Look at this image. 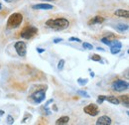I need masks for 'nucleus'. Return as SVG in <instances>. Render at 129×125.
<instances>
[{
    "label": "nucleus",
    "mask_w": 129,
    "mask_h": 125,
    "mask_svg": "<svg viewBox=\"0 0 129 125\" xmlns=\"http://www.w3.org/2000/svg\"><path fill=\"white\" fill-rule=\"evenodd\" d=\"M46 26L54 31H63L69 28L70 22L68 19H66L64 17H60L56 19L51 18L46 21Z\"/></svg>",
    "instance_id": "nucleus-1"
},
{
    "label": "nucleus",
    "mask_w": 129,
    "mask_h": 125,
    "mask_svg": "<svg viewBox=\"0 0 129 125\" xmlns=\"http://www.w3.org/2000/svg\"><path fill=\"white\" fill-rule=\"evenodd\" d=\"M23 22V15L21 13H13L8 17V20H7V23H6V27L7 29L9 30H12V29H16L18 28L21 23Z\"/></svg>",
    "instance_id": "nucleus-2"
},
{
    "label": "nucleus",
    "mask_w": 129,
    "mask_h": 125,
    "mask_svg": "<svg viewBox=\"0 0 129 125\" xmlns=\"http://www.w3.org/2000/svg\"><path fill=\"white\" fill-rule=\"evenodd\" d=\"M38 34V29L37 27L32 26V25H28L26 26L22 31L20 33V37L23 38V39H26V40H29V39H32L34 36H36Z\"/></svg>",
    "instance_id": "nucleus-3"
},
{
    "label": "nucleus",
    "mask_w": 129,
    "mask_h": 125,
    "mask_svg": "<svg viewBox=\"0 0 129 125\" xmlns=\"http://www.w3.org/2000/svg\"><path fill=\"white\" fill-rule=\"evenodd\" d=\"M46 90H47V88H45V89H39V90L33 92L31 94V96H30V99L32 100L33 103L40 104L41 102H43L46 99Z\"/></svg>",
    "instance_id": "nucleus-4"
},
{
    "label": "nucleus",
    "mask_w": 129,
    "mask_h": 125,
    "mask_svg": "<svg viewBox=\"0 0 129 125\" xmlns=\"http://www.w3.org/2000/svg\"><path fill=\"white\" fill-rule=\"evenodd\" d=\"M128 87H129L128 81L123 80V79L114 80L112 82V84H111V88H112L114 91H117V92H122L124 90H127Z\"/></svg>",
    "instance_id": "nucleus-5"
},
{
    "label": "nucleus",
    "mask_w": 129,
    "mask_h": 125,
    "mask_svg": "<svg viewBox=\"0 0 129 125\" xmlns=\"http://www.w3.org/2000/svg\"><path fill=\"white\" fill-rule=\"evenodd\" d=\"M14 49L16 51L17 55L19 57H26V54H27V45L25 42H22V41H18L14 44Z\"/></svg>",
    "instance_id": "nucleus-6"
},
{
    "label": "nucleus",
    "mask_w": 129,
    "mask_h": 125,
    "mask_svg": "<svg viewBox=\"0 0 129 125\" xmlns=\"http://www.w3.org/2000/svg\"><path fill=\"white\" fill-rule=\"evenodd\" d=\"M83 111H84L86 114L90 115V116H96V115H98V113H99L98 106H97L96 104H94V103H90V104L86 105V106L83 108Z\"/></svg>",
    "instance_id": "nucleus-7"
},
{
    "label": "nucleus",
    "mask_w": 129,
    "mask_h": 125,
    "mask_svg": "<svg viewBox=\"0 0 129 125\" xmlns=\"http://www.w3.org/2000/svg\"><path fill=\"white\" fill-rule=\"evenodd\" d=\"M32 8L35 10H51L54 8V6L49 3H38L32 5Z\"/></svg>",
    "instance_id": "nucleus-8"
},
{
    "label": "nucleus",
    "mask_w": 129,
    "mask_h": 125,
    "mask_svg": "<svg viewBox=\"0 0 129 125\" xmlns=\"http://www.w3.org/2000/svg\"><path fill=\"white\" fill-rule=\"evenodd\" d=\"M95 125H111V118L107 115H102L96 120Z\"/></svg>",
    "instance_id": "nucleus-9"
},
{
    "label": "nucleus",
    "mask_w": 129,
    "mask_h": 125,
    "mask_svg": "<svg viewBox=\"0 0 129 125\" xmlns=\"http://www.w3.org/2000/svg\"><path fill=\"white\" fill-rule=\"evenodd\" d=\"M105 21V19H104V17H102V16H94V17H92L88 22H87V24L89 25V26H91V25H95V24H101V23H103Z\"/></svg>",
    "instance_id": "nucleus-10"
},
{
    "label": "nucleus",
    "mask_w": 129,
    "mask_h": 125,
    "mask_svg": "<svg viewBox=\"0 0 129 125\" xmlns=\"http://www.w3.org/2000/svg\"><path fill=\"white\" fill-rule=\"evenodd\" d=\"M115 16L117 17H120V18H128L129 17V11L127 9H117L115 12H114Z\"/></svg>",
    "instance_id": "nucleus-11"
},
{
    "label": "nucleus",
    "mask_w": 129,
    "mask_h": 125,
    "mask_svg": "<svg viewBox=\"0 0 129 125\" xmlns=\"http://www.w3.org/2000/svg\"><path fill=\"white\" fill-rule=\"evenodd\" d=\"M105 100H107L108 102H110L111 104H114V105H118L120 103V100L118 97L114 96V95H107L105 97Z\"/></svg>",
    "instance_id": "nucleus-12"
},
{
    "label": "nucleus",
    "mask_w": 129,
    "mask_h": 125,
    "mask_svg": "<svg viewBox=\"0 0 129 125\" xmlns=\"http://www.w3.org/2000/svg\"><path fill=\"white\" fill-rule=\"evenodd\" d=\"M69 121H70V117L69 116H62V117L57 119L56 125H68Z\"/></svg>",
    "instance_id": "nucleus-13"
},
{
    "label": "nucleus",
    "mask_w": 129,
    "mask_h": 125,
    "mask_svg": "<svg viewBox=\"0 0 129 125\" xmlns=\"http://www.w3.org/2000/svg\"><path fill=\"white\" fill-rule=\"evenodd\" d=\"M129 29V26L127 24H118L116 26V30L119 32H125Z\"/></svg>",
    "instance_id": "nucleus-14"
},
{
    "label": "nucleus",
    "mask_w": 129,
    "mask_h": 125,
    "mask_svg": "<svg viewBox=\"0 0 129 125\" xmlns=\"http://www.w3.org/2000/svg\"><path fill=\"white\" fill-rule=\"evenodd\" d=\"M109 47H117V48H122V43L120 42V41H118V40H112L111 42H110V44H109Z\"/></svg>",
    "instance_id": "nucleus-15"
},
{
    "label": "nucleus",
    "mask_w": 129,
    "mask_h": 125,
    "mask_svg": "<svg viewBox=\"0 0 129 125\" xmlns=\"http://www.w3.org/2000/svg\"><path fill=\"white\" fill-rule=\"evenodd\" d=\"M119 100H121V101L125 104V106L128 107V95H127V94H125V95H120Z\"/></svg>",
    "instance_id": "nucleus-16"
},
{
    "label": "nucleus",
    "mask_w": 129,
    "mask_h": 125,
    "mask_svg": "<svg viewBox=\"0 0 129 125\" xmlns=\"http://www.w3.org/2000/svg\"><path fill=\"white\" fill-rule=\"evenodd\" d=\"M78 83L81 85V86H84L87 82H88V79L87 78H78Z\"/></svg>",
    "instance_id": "nucleus-17"
},
{
    "label": "nucleus",
    "mask_w": 129,
    "mask_h": 125,
    "mask_svg": "<svg viewBox=\"0 0 129 125\" xmlns=\"http://www.w3.org/2000/svg\"><path fill=\"white\" fill-rule=\"evenodd\" d=\"M105 97H106V95H98L97 100H96L97 104H102V103H103V101L105 100Z\"/></svg>",
    "instance_id": "nucleus-18"
},
{
    "label": "nucleus",
    "mask_w": 129,
    "mask_h": 125,
    "mask_svg": "<svg viewBox=\"0 0 129 125\" xmlns=\"http://www.w3.org/2000/svg\"><path fill=\"white\" fill-rule=\"evenodd\" d=\"M90 60H92L93 62H100L101 61V57L99 55H97V54H94V55H92L90 57Z\"/></svg>",
    "instance_id": "nucleus-19"
},
{
    "label": "nucleus",
    "mask_w": 129,
    "mask_h": 125,
    "mask_svg": "<svg viewBox=\"0 0 129 125\" xmlns=\"http://www.w3.org/2000/svg\"><path fill=\"white\" fill-rule=\"evenodd\" d=\"M120 51H121V49H120V48H117V47H111L110 48V53H111L112 55H116V54L120 53Z\"/></svg>",
    "instance_id": "nucleus-20"
},
{
    "label": "nucleus",
    "mask_w": 129,
    "mask_h": 125,
    "mask_svg": "<svg viewBox=\"0 0 129 125\" xmlns=\"http://www.w3.org/2000/svg\"><path fill=\"white\" fill-rule=\"evenodd\" d=\"M111 41H112V40H109V39H107L106 37H102V38L100 39V42L103 43V44H105V45H107V46H109V44H110Z\"/></svg>",
    "instance_id": "nucleus-21"
},
{
    "label": "nucleus",
    "mask_w": 129,
    "mask_h": 125,
    "mask_svg": "<svg viewBox=\"0 0 129 125\" xmlns=\"http://www.w3.org/2000/svg\"><path fill=\"white\" fill-rule=\"evenodd\" d=\"M82 47L84 49H86V50H93V46L91 44H89V43H86V42L82 43Z\"/></svg>",
    "instance_id": "nucleus-22"
},
{
    "label": "nucleus",
    "mask_w": 129,
    "mask_h": 125,
    "mask_svg": "<svg viewBox=\"0 0 129 125\" xmlns=\"http://www.w3.org/2000/svg\"><path fill=\"white\" fill-rule=\"evenodd\" d=\"M77 93L81 95V96H83V97H86V98L90 97V96H89V94L87 93L86 91H84V90H78V91H77Z\"/></svg>",
    "instance_id": "nucleus-23"
},
{
    "label": "nucleus",
    "mask_w": 129,
    "mask_h": 125,
    "mask_svg": "<svg viewBox=\"0 0 129 125\" xmlns=\"http://www.w3.org/2000/svg\"><path fill=\"white\" fill-rule=\"evenodd\" d=\"M6 122H7L8 125H12L14 123V118H13L11 115H8L7 118H6Z\"/></svg>",
    "instance_id": "nucleus-24"
},
{
    "label": "nucleus",
    "mask_w": 129,
    "mask_h": 125,
    "mask_svg": "<svg viewBox=\"0 0 129 125\" xmlns=\"http://www.w3.org/2000/svg\"><path fill=\"white\" fill-rule=\"evenodd\" d=\"M69 41L70 42H78V43H81V40L80 38H77V37H71L69 38Z\"/></svg>",
    "instance_id": "nucleus-25"
},
{
    "label": "nucleus",
    "mask_w": 129,
    "mask_h": 125,
    "mask_svg": "<svg viewBox=\"0 0 129 125\" xmlns=\"http://www.w3.org/2000/svg\"><path fill=\"white\" fill-rule=\"evenodd\" d=\"M64 60H61L60 62H59V64H58V69L60 70V71H62L63 69H64Z\"/></svg>",
    "instance_id": "nucleus-26"
},
{
    "label": "nucleus",
    "mask_w": 129,
    "mask_h": 125,
    "mask_svg": "<svg viewBox=\"0 0 129 125\" xmlns=\"http://www.w3.org/2000/svg\"><path fill=\"white\" fill-rule=\"evenodd\" d=\"M63 41V38H56V39H54V43L55 44H58V43H60V42H62Z\"/></svg>",
    "instance_id": "nucleus-27"
},
{
    "label": "nucleus",
    "mask_w": 129,
    "mask_h": 125,
    "mask_svg": "<svg viewBox=\"0 0 129 125\" xmlns=\"http://www.w3.org/2000/svg\"><path fill=\"white\" fill-rule=\"evenodd\" d=\"M36 50H37V52H38L39 54H42V53L45 52V49H42V48H37Z\"/></svg>",
    "instance_id": "nucleus-28"
},
{
    "label": "nucleus",
    "mask_w": 129,
    "mask_h": 125,
    "mask_svg": "<svg viewBox=\"0 0 129 125\" xmlns=\"http://www.w3.org/2000/svg\"><path fill=\"white\" fill-rule=\"evenodd\" d=\"M2 115H4V111L0 109V116H2Z\"/></svg>",
    "instance_id": "nucleus-29"
},
{
    "label": "nucleus",
    "mask_w": 129,
    "mask_h": 125,
    "mask_svg": "<svg viewBox=\"0 0 129 125\" xmlns=\"http://www.w3.org/2000/svg\"><path fill=\"white\" fill-rule=\"evenodd\" d=\"M97 50H98V51H102V52H104V50H103L102 48H100V47H98V48H97Z\"/></svg>",
    "instance_id": "nucleus-30"
},
{
    "label": "nucleus",
    "mask_w": 129,
    "mask_h": 125,
    "mask_svg": "<svg viewBox=\"0 0 129 125\" xmlns=\"http://www.w3.org/2000/svg\"><path fill=\"white\" fill-rule=\"evenodd\" d=\"M90 76L93 78V77H94V73H93V72H92V73H90Z\"/></svg>",
    "instance_id": "nucleus-31"
},
{
    "label": "nucleus",
    "mask_w": 129,
    "mask_h": 125,
    "mask_svg": "<svg viewBox=\"0 0 129 125\" xmlns=\"http://www.w3.org/2000/svg\"><path fill=\"white\" fill-rule=\"evenodd\" d=\"M2 9V5H1V3H0V10Z\"/></svg>",
    "instance_id": "nucleus-32"
},
{
    "label": "nucleus",
    "mask_w": 129,
    "mask_h": 125,
    "mask_svg": "<svg viewBox=\"0 0 129 125\" xmlns=\"http://www.w3.org/2000/svg\"><path fill=\"white\" fill-rule=\"evenodd\" d=\"M43 1H54V0H43Z\"/></svg>",
    "instance_id": "nucleus-33"
}]
</instances>
